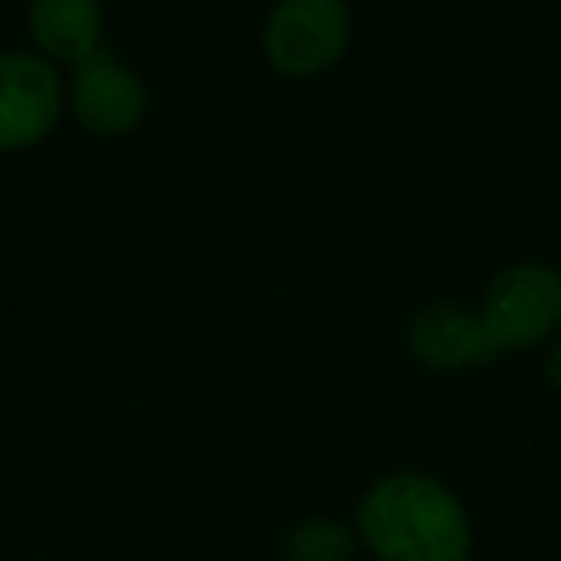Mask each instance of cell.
Returning a JSON list of instances; mask_svg holds the SVG:
<instances>
[{"instance_id":"cell-1","label":"cell","mask_w":561,"mask_h":561,"mask_svg":"<svg viewBox=\"0 0 561 561\" xmlns=\"http://www.w3.org/2000/svg\"><path fill=\"white\" fill-rule=\"evenodd\" d=\"M358 538L377 561H469L473 527L438 477L400 469L358 500Z\"/></svg>"},{"instance_id":"cell-2","label":"cell","mask_w":561,"mask_h":561,"mask_svg":"<svg viewBox=\"0 0 561 561\" xmlns=\"http://www.w3.org/2000/svg\"><path fill=\"white\" fill-rule=\"evenodd\" d=\"M477 316L496 354L550 346L561 335V270L550 262L504 265L489 280Z\"/></svg>"},{"instance_id":"cell-3","label":"cell","mask_w":561,"mask_h":561,"mask_svg":"<svg viewBox=\"0 0 561 561\" xmlns=\"http://www.w3.org/2000/svg\"><path fill=\"white\" fill-rule=\"evenodd\" d=\"M354 43L346 0H277L262 24V55L280 78L308 81L331 73Z\"/></svg>"},{"instance_id":"cell-4","label":"cell","mask_w":561,"mask_h":561,"mask_svg":"<svg viewBox=\"0 0 561 561\" xmlns=\"http://www.w3.org/2000/svg\"><path fill=\"white\" fill-rule=\"evenodd\" d=\"M66 112V81L35 50H0V154L39 147Z\"/></svg>"},{"instance_id":"cell-5","label":"cell","mask_w":561,"mask_h":561,"mask_svg":"<svg viewBox=\"0 0 561 561\" xmlns=\"http://www.w3.org/2000/svg\"><path fill=\"white\" fill-rule=\"evenodd\" d=\"M66 108H70V116L89 135L119 139V135H131L147 119L150 93H147V81L124 58L112 55L108 47H101L96 55L70 66Z\"/></svg>"},{"instance_id":"cell-6","label":"cell","mask_w":561,"mask_h":561,"mask_svg":"<svg viewBox=\"0 0 561 561\" xmlns=\"http://www.w3.org/2000/svg\"><path fill=\"white\" fill-rule=\"evenodd\" d=\"M404 346L423 369L431 374H466L500 358L489 331L481 328V316L454 300H431L408 320Z\"/></svg>"},{"instance_id":"cell-7","label":"cell","mask_w":561,"mask_h":561,"mask_svg":"<svg viewBox=\"0 0 561 561\" xmlns=\"http://www.w3.org/2000/svg\"><path fill=\"white\" fill-rule=\"evenodd\" d=\"M27 32L35 55L55 66H78L104 47L101 0H27Z\"/></svg>"},{"instance_id":"cell-8","label":"cell","mask_w":561,"mask_h":561,"mask_svg":"<svg viewBox=\"0 0 561 561\" xmlns=\"http://www.w3.org/2000/svg\"><path fill=\"white\" fill-rule=\"evenodd\" d=\"M358 535L331 515H312L280 538V561H351Z\"/></svg>"},{"instance_id":"cell-9","label":"cell","mask_w":561,"mask_h":561,"mask_svg":"<svg viewBox=\"0 0 561 561\" xmlns=\"http://www.w3.org/2000/svg\"><path fill=\"white\" fill-rule=\"evenodd\" d=\"M542 381L550 385L553 392L561 397V335L546 346V358H542Z\"/></svg>"}]
</instances>
